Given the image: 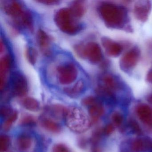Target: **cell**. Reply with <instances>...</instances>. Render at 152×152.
Segmentation results:
<instances>
[{"label":"cell","instance_id":"cell-1","mask_svg":"<svg viewBox=\"0 0 152 152\" xmlns=\"http://www.w3.org/2000/svg\"><path fill=\"white\" fill-rule=\"evenodd\" d=\"M64 118L67 127L75 133H83L86 131L90 125L87 114L81 108L76 107L68 108Z\"/></svg>","mask_w":152,"mask_h":152},{"label":"cell","instance_id":"cell-2","mask_svg":"<svg viewBox=\"0 0 152 152\" xmlns=\"http://www.w3.org/2000/svg\"><path fill=\"white\" fill-rule=\"evenodd\" d=\"M100 14L107 24L113 28L123 26L127 18L126 10L114 4H106L101 6Z\"/></svg>","mask_w":152,"mask_h":152},{"label":"cell","instance_id":"cell-3","mask_svg":"<svg viewBox=\"0 0 152 152\" xmlns=\"http://www.w3.org/2000/svg\"><path fill=\"white\" fill-rule=\"evenodd\" d=\"M56 21L58 25L64 31L68 33H74L78 31L79 26L75 23L70 11L61 10L57 14Z\"/></svg>","mask_w":152,"mask_h":152},{"label":"cell","instance_id":"cell-4","mask_svg":"<svg viewBox=\"0 0 152 152\" xmlns=\"http://www.w3.org/2000/svg\"><path fill=\"white\" fill-rule=\"evenodd\" d=\"M60 82L64 84L71 83L77 76V71L75 67L70 64L61 66L58 69Z\"/></svg>","mask_w":152,"mask_h":152},{"label":"cell","instance_id":"cell-5","mask_svg":"<svg viewBox=\"0 0 152 152\" xmlns=\"http://www.w3.org/2000/svg\"><path fill=\"white\" fill-rule=\"evenodd\" d=\"M136 113L141 121L152 129V109L145 104H140L137 107Z\"/></svg>","mask_w":152,"mask_h":152},{"label":"cell","instance_id":"cell-6","mask_svg":"<svg viewBox=\"0 0 152 152\" xmlns=\"http://www.w3.org/2000/svg\"><path fill=\"white\" fill-rule=\"evenodd\" d=\"M13 92L17 96H23L27 91V84L23 76L19 74H15L12 80Z\"/></svg>","mask_w":152,"mask_h":152},{"label":"cell","instance_id":"cell-7","mask_svg":"<svg viewBox=\"0 0 152 152\" xmlns=\"http://www.w3.org/2000/svg\"><path fill=\"white\" fill-rule=\"evenodd\" d=\"M83 53L91 61L95 63L100 61L102 58L100 48L96 43H89L84 49Z\"/></svg>","mask_w":152,"mask_h":152},{"label":"cell","instance_id":"cell-8","mask_svg":"<svg viewBox=\"0 0 152 152\" xmlns=\"http://www.w3.org/2000/svg\"><path fill=\"white\" fill-rule=\"evenodd\" d=\"M139 51L137 49H134L127 53L123 58L121 65L125 69H129L134 66L139 58Z\"/></svg>","mask_w":152,"mask_h":152},{"label":"cell","instance_id":"cell-9","mask_svg":"<svg viewBox=\"0 0 152 152\" xmlns=\"http://www.w3.org/2000/svg\"><path fill=\"white\" fill-rule=\"evenodd\" d=\"M89 113L91 120L93 122H96L104 114V108L101 103L96 101L89 106Z\"/></svg>","mask_w":152,"mask_h":152},{"label":"cell","instance_id":"cell-10","mask_svg":"<svg viewBox=\"0 0 152 152\" xmlns=\"http://www.w3.org/2000/svg\"><path fill=\"white\" fill-rule=\"evenodd\" d=\"M42 126L48 131L53 133H58L61 130V126L53 120L43 117L41 120Z\"/></svg>","mask_w":152,"mask_h":152},{"label":"cell","instance_id":"cell-11","mask_svg":"<svg viewBox=\"0 0 152 152\" xmlns=\"http://www.w3.org/2000/svg\"><path fill=\"white\" fill-rule=\"evenodd\" d=\"M32 145L31 138L27 134H22L17 139V145L19 150L26 151L29 150Z\"/></svg>","mask_w":152,"mask_h":152},{"label":"cell","instance_id":"cell-12","mask_svg":"<svg viewBox=\"0 0 152 152\" xmlns=\"http://www.w3.org/2000/svg\"><path fill=\"white\" fill-rule=\"evenodd\" d=\"M103 43L107 53L111 56H116L121 53V46L115 42H112L108 39H104Z\"/></svg>","mask_w":152,"mask_h":152},{"label":"cell","instance_id":"cell-13","mask_svg":"<svg viewBox=\"0 0 152 152\" xmlns=\"http://www.w3.org/2000/svg\"><path fill=\"white\" fill-rule=\"evenodd\" d=\"M23 105L27 110L31 112H37L39 109V102L32 98H26L23 102Z\"/></svg>","mask_w":152,"mask_h":152},{"label":"cell","instance_id":"cell-14","mask_svg":"<svg viewBox=\"0 0 152 152\" xmlns=\"http://www.w3.org/2000/svg\"><path fill=\"white\" fill-rule=\"evenodd\" d=\"M50 112L54 117L56 118L65 117L67 109L61 105H54L49 108Z\"/></svg>","mask_w":152,"mask_h":152},{"label":"cell","instance_id":"cell-15","mask_svg":"<svg viewBox=\"0 0 152 152\" xmlns=\"http://www.w3.org/2000/svg\"><path fill=\"white\" fill-rule=\"evenodd\" d=\"M149 8L148 4H140L137 5L135 9V14L137 17L140 20L146 18Z\"/></svg>","mask_w":152,"mask_h":152},{"label":"cell","instance_id":"cell-16","mask_svg":"<svg viewBox=\"0 0 152 152\" xmlns=\"http://www.w3.org/2000/svg\"><path fill=\"white\" fill-rule=\"evenodd\" d=\"M18 117V113L16 111L14 110L12 113L7 117L3 124V129L5 131H8L11 128L13 124L16 121Z\"/></svg>","mask_w":152,"mask_h":152},{"label":"cell","instance_id":"cell-17","mask_svg":"<svg viewBox=\"0 0 152 152\" xmlns=\"http://www.w3.org/2000/svg\"><path fill=\"white\" fill-rule=\"evenodd\" d=\"M10 145V138L7 135H1L0 137V151L1 152H6L9 148Z\"/></svg>","mask_w":152,"mask_h":152},{"label":"cell","instance_id":"cell-18","mask_svg":"<svg viewBox=\"0 0 152 152\" xmlns=\"http://www.w3.org/2000/svg\"><path fill=\"white\" fill-rule=\"evenodd\" d=\"M113 122L115 126H120L123 122V116L119 112H115L113 113L112 115Z\"/></svg>","mask_w":152,"mask_h":152},{"label":"cell","instance_id":"cell-19","mask_svg":"<svg viewBox=\"0 0 152 152\" xmlns=\"http://www.w3.org/2000/svg\"><path fill=\"white\" fill-rule=\"evenodd\" d=\"M52 152H72L70 148L64 144L58 143L53 147Z\"/></svg>","mask_w":152,"mask_h":152},{"label":"cell","instance_id":"cell-20","mask_svg":"<svg viewBox=\"0 0 152 152\" xmlns=\"http://www.w3.org/2000/svg\"><path fill=\"white\" fill-rule=\"evenodd\" d=\"M130 127L134 133L137 135L142 134V130L139 124L135 120H131L129 122Z\"/></svg>","mask_w":152,"mask_h":152},{"label":"cell","instance_id":"cell-21","mask_svg":"<svg viewBox=\"0 0 152 152\" xmlns=\"http://www.w3.org/2000/svg\"><path fill=\"white\" fill-rule=\"evenodd\" d=\"M35 123V119L33 116L26 115L21 119V124L23 125H31Z\"/></svg>","mask_w":152,"mask_h":152},{"label":"cell","instance_id":"cell-22","mask_svg":"<svg viewBox=\"0 0 152 152\" xmlns=\"http://www.w3.org/2000/svg\"><path fill=\"white\" fill-rule=\"evenodd\" d=\"M39 40L40 43L43 48H45L48 46V39L47 35L44 33L41 32H40L39 34Z\"/></svg>","mask_w":152,"mask_h":152},{"label":"cell","instance_id":"cell-23","mask_svg":"<svg viewBox=\"0 0 152 152\" xmlns=\"http://www.w3.org/2000/svg\"><path fill=\"white\" fill-rule=\"evenodd\" d=\"M73 13L76 16H80L82 15L83 12V8L80 5H75L73 9Z\"/></svg>","mask_w":152,"mask_h":152},{"label":"cell","instance_id":"cell-24","mask_svg":"<svg viewBox=\"0 0 152 152\" xmlns=\"http://www.w3.org/2000/svg\"><path fill=\"white\" fill-rule=\"evenodd\" d=\"M82 84H78L77 86H75L72 89L69 91V93L72 95H76V94L80 93L83 88Z\"/></svg>","mask_w":152,"mask_h":152},{"label":"cell","instance_id":"cell-25","mask_svg":"<svg viewBox=\"0 0 152 152\" xmlns=\"http://www.w3.org/2000/svg\"><path fill=\"white\" fill-rule=\"evenodd\" d=\"M114 130V127L112 124H108L105 127L104 130V132L106 135L111 134Z\"/></svg>","mask_w":152,"mask_h":152},{"label":"cell","instance_id":"cell-26","mask_svg":"<svg viewBox=\"0 0 152 152\" xmlns=\"http://www.w3.org/2000/svg\"><path fill=\"white\" fill-rule=\"evenodd\" d=\"M28 56L30 58V60L32 62L34 61L35 58V52L33 49L29 50V53H28Z\"/></svg>","mask_w":152,"mask_h":152},{"label":"cell","instance_id":"cell-27","mask_svg":"<svg viewBox=\"0 0 152 152\" xmlns=\"http://www.w3.org/2000/svg\"><path fill=\"white\" fill-rule=\"evenodd\" d=\"M148 79L149 82L152 83V70L149 72V74L148 75Z\"/></svg>","mask_w":152,"mask_h":152},{"label":"cell","instance_id":"cell-28","mask_svg":"<svg viewBox=\"0 0 152 152\" xmlns=\"http://www.w3.org/2000/svg\"><path fill=\"white\" fill-rule=\"evenodd\" d=\"M148 101L152 104V95L148 98Z\"/></svg>","mask_w":152,"mask_h":152}]
</instances>
